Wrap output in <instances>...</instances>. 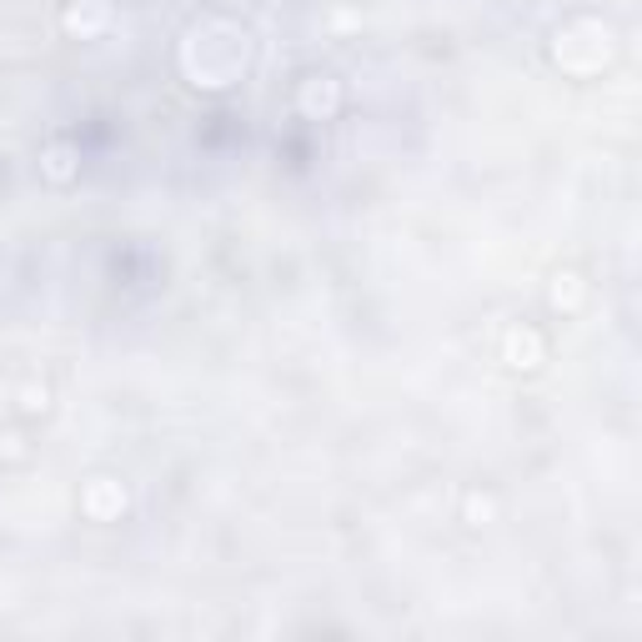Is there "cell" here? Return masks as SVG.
I'll return each mask as SVG.
<instances>
[{
    "mask_svg": "<svg viewBox=\"0 0 642 642\" xmlns=\"http://www.w3.org/2000/svg\"><path fill=\"white\" fill-rule=\"evenodd\" d=\"M126 507H131V492H126V482L121 477H85L81 488V512L91 517V523H121L126 517Z\"/></svg>",
    "mask_w": 642,
    "mask_h": 642,
    "instance_id": "obj_1",
    "label": "cell"
},
{
    "mask_svg": "<svg viewBox=\"0 0 642 642\" xmlns=\"http://www.w3.org/2000/svg\"><path fill=\"white\" fill-rule=\"evenodd\" d=\"M502 362H507V371L532 377V371L548 362V336L537 332V326H512V332L502 336Z\"/></svg>",
    "mask_w": 642,
    "mask_h": 642,
    "instance_id": "obj_2",
    "label": "cell"
},
{
    "mask_svg": "<svg viewBox=\"0 0 642 642\" xmlns=\"http://www.w3.org/2000/svg\"><path fill=\"white\" fill-rule=\"evenodd\" d=\"M587 297H593V282H587L577 266H562V272H552V282H548V307L558 311V317H577V311L587 307Z\"/></svg>",
    "mask_w": 642,
    "mask_h": 642,
    "instance_id": "obj_3",
    "label": "cell"
},
{
    "mask_svg": "<svg viewBox=\"0 0 642 642\" xmlns=\"http://www.w3.org/2000/svg\"><path fill=\"white\" fill-rule=\"evenodd\" d=\"M60 25H66L71 36H95V31H106L111 25V5L106 0H66Z\"/></svg>",
    "mask_w": 642,
    "mask_h": 642,
    "instance_id": "obj_4",
    "label": "cell"
},
{
    "mask_svg": "<svg viewBox=\"0 0 642 642\" xmlns=\"http://www.w3.org/2000/svg\"><path fill=\"white\" fill-rule=\"evenodd\" d=\"M41 176H46L50 186H71V181L81 176V151H76L71 141H50L46 151H41Z\"/></svg>",
    "mask_w": 642,
    "mask_h": 642,
    "instance_id": "obj_5",
    "label": "cell"
},
{
    "mask_svg": "<svg viewBox=\"0 0 642 642\" xmlns=\"http://www.w3.org/2000/svg\"><path fill=\"white\" fill-rule=\"evenodd\" d=\"M56 412V387H50V381H21V387H15V416H21V422H41V416H50Z\"/></svg>",
    "mask_w": 642,
    "mask_h": 642,
    "instance_id": "obj_6",
    "label": "cell"
},
{
    "mask_svg": "<svg viewBox=\"0 0 642 642\" xmlns=\"http://www.w3.org/2000/svg\"><path fill=\"white\" fill-rule=\"evenodd\" d=\"M502 517V497L492 488H467L462 497V523L472 527V532H482V527H492Z\"/></svg>",
    "mask_w": 642,
    "mask_h": 642,
    "instance_id": "obj_7",
    "label": "cell"
},
{
    "mask_svg": "<svg viewBox=\"0 0 642 642\" xmlns=\"http://www.w3.org/2000/svg\"><path fill=\"white\" fill-rule=\"evenodd\" d=\"M31 457H36V447H31V432L21 422L0 427V467H25Z\"/></svg>",
    "mask_w": 642,
    "mask_h": 642,
    "instance_id": "obj_8",
    "label": "cell"
},
{
    "mask_svg": "<svg viewBox=\"0 0 642 642\" xmlns=\"http://www.w3.org/2000/svg\"><path fill=\"white\" fill-rule=\"evenodd\" d=\"M0 91H5V85H0Z\"/></svg>",
    "mask_w": 642,
    "mask_h": 642,
    "instance_id": "obj_9",
    "label": "cell"
}]
</instances>
